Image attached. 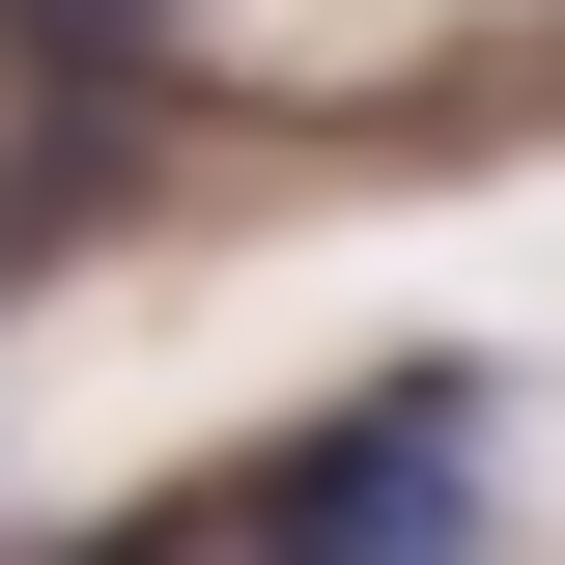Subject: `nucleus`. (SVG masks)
<instances>
[{
	"label": "nucleus",
	"mask_w": 565,
	"mask_h": 565,
	"mask_svg": "<svg viewBox=\"0 0 565 565\" xmlns=\"http://www.w3.org/2000/svg\"><path fill=\"white\" fill-rule=\"evenodd\" d=\"M481 367H396V396H340L311 452H255V481H199V537H481Z\"/></svg>",
	"instance_id": "nucleus-1"
}]
</instances>
